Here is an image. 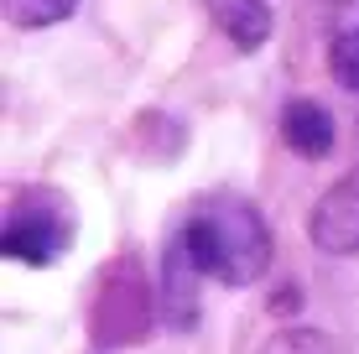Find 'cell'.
I'll return each mask as SVG.
<instances>
[{
    "mask_svg": "<svg viewBox=\"0 0 359 354\" xmlns=\"http://www.w3.org/2000/svg\"><path fill=\"white\" fill-rule=\"evenodd\" d=\"M198 282H208L193 266V255L172 240L167 245V266H162V318L172 328H193L198 323Z\"/></svg>",
    "mask_w": 359,
    "mask_h": 354,
    "instance_id": "cell-6",
    "label": "cell"
},
{
    "mask_svg": "<svg viewBox=\"0 0 359 354\" xmlns=\"http://www.w3.org/2000/svg\"><path fill=\"white\" fill-rule=\"evenodd\" d=\"M6 6V21L21 32H42V27H57L79 11V0H0Z\"/></svg>",
    "mask_w": 359,
    "mask_h": 354,
    "instance_id": "cell-7",
    "label": "cell"
},
{
    "mask_svg": "<svg viewBox=\"0 0 359 354\" xmlns=\"http://www.w3.org/2000/svg\"><path fill=\"white\" fill-rule=\"evenodd\" d=\"M328 68H333V79H339V89L359 94V21H354L349 32L333 36V47H328Z\"/></svg>",
    "mask_w": 359,
    "mask_h": 354,
    "instance_id": "cell-8",
    "label": "cell"
},
{
    "mask_svg": "<svg viewBox=\"0 0 359 354\" xmlns=\"http://www.w3.org/2000/svg\"><path fill=\"white\" fill-rule=\"evenodd\" d=\"M203 11L214 16V27L229 36L240 53H261L276 32V16H271V0H203Z\"/></svg>",
    "mask_w": 359,
    "mask_h": 354,
    "instance_id": "cell-5",
    "label": "cell"
},
{
    "mask_svg": "<svg viewBox=\"0 0 359 354\" xmlns=\"http://www.w3.org/2000/svg\"><path fill=\"white\" fill-rule=\"evenodd\" d=\"M172 240H177V245L193 255L198 271H203L208 282H219V287L261 282L266 266H271V250H276L266 214L255 209L250 198H240V193H208V198H198L193 214L182 219V229Z\"/></svg>",
    "mask_w": 359,
    "mask_h": 354,
    "instance_id": "cell-1",
    "label": "cell"
},
{
    "mask_svg": "<svg viewBox=\"0 0 359 354\" xmlns=\"http://www.w3.org/2000/svg\"><path fill=\"white\" fill-rule=\"evenodd\" d=\"M281 141L307 162H323L333 151V141H339V125L318 100H287L281 104Z\"/></svg>",
    "mask_w": 359,
    "mask_h": 354,
    "instance_id": "cell-4",
    "label": "cell"
},
{
    "mask_svg": "<svg viewBox=\"0 0 359 354\" xmlns=\"http://www.w3.org/2000/svg\"><path fill=\"white\" fill-rule=\"evenodd\" d=\"M73 245V214L53 193H21V203H11L0 250L16 266H53L57 255Z\"/></svg>",
    "mask_w": 359,
    "mask_h": 354,
    "instance_id": "cell-2",
    "label": "cell"
},
{
    "mask_svg": "<svg viewBox=\"0 0 359 354\" xmlns=\"http://www.w3.org/2000/svg\"><path fill=\"white\" fill-rule=\"evenodd\" d=\"M307 235L323 255H359V167L323 188L307 214Z\"/></svg>",
    "mask_w": 359,
    "mask_h": 354,
    "instance_id": "cell-3",
    "label": "cell"
},
{
    "mask_svg": "<svg viewBox=\"0 0 359 354\" xmlns=\"http://www.w3.org/2000/svg\"><path fill=\"white\" fill-rule=\"evenodd\" d=\"M261 354H333V339L323 328H281L261 344Z\"/></svg>",
    "mask_w": 359,
    "mask_h": 354,
    "instance_id": "cell-9",
    "label": "cell"
}]
</instances>
